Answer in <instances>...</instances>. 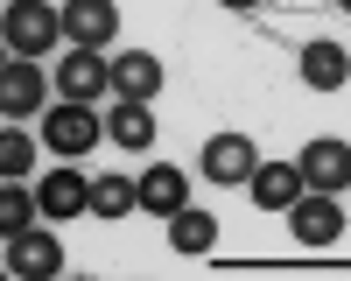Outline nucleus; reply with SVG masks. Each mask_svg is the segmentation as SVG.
<instances>
[{
  "mask_svg": "<svg viewBox=\"0 0 351 281\" xmlns=\"http://www.w3.org/2000/svg\"><path fill=\"white\" fill-rule=\"evenodd\" d=\"M0 36H8V56H49L64 42V8H49V0H14L8 21H0Z\"/></svg>",
  "mask_w": 351,
  "mask_h": 281,
  "instance_id": "f257e3e1",
  "label": "nucleus"
},
{
  "mask_svg": "<svg viewBox=\"0 0 351 281\" xmlns=\"http://www.w3.org/2000/svg\"><path fill=\"white\" fill-rule=\"evenodd\" d=\"M99 140H106V120H99V112L84 106V99H64L56 112H43V148H56L64 162H77V155H92Z\"/></svg>",
  "mask_w": 351,
  "mask_h": 281,
  "instance_id": "f03ea898",
  "label": "nucleus"
},
{
  "mask_svg": "<svg viewBox=\"0 0 351 281\" xmlns=\"http://www.w3.org/2000/svg\"><path fill=\"white\" fill-rule=\"evenodd\" d=\"M8 274H14V281H49V274H64V239H56L49 225L14 232V239H8Z\"/></svg>",
  "mask_w": 351,
  "mask_h": 281,
  "instance_id": "7ed1b4c3",
  "label": "nucleus"
},
{
  "mask_svg": "<svg viewBox=\"0 0 351 281\" xmlns=\"http://www.w3.org/2000/svg\"><path fill=\"white\" fill-rule=\"evenodd\" d=\"M288 232H295V246H337L344 232V211L330 190H302L295 204H288Z\"/></svg>",
  "mask_w": 351,
  "mask_h": 281,
  "instance_id": "20e7f679",
  "label": "nucleus"
},
{
  "mask_svg": "<svg viewBox=\"0 0 351 281\" xmlns=\"http://www.w3.org/2000/svg\"><path fill=\"white\" fill-rule=\"evenodd\" d=\"M197 169H204L211 183H246L253 169H260V148H253L246 134H211V140H204V155H197Z\"/></svg>",
  "mask_w": 351,
  "mask_h": 281,
  "instance_id": "39448f33",
  "label": "nucleus"
},
{
  "mask_svg": "<svg viewBox=\"0 0 351 281\" xmlns=\"http://www.w3.org/2000/svg\"><path fill=\"white\" fill-rule=\"evenodd\" d=\"M56 92H64V99H84V106H92L99 92H112V64L71 42V56H56Z\"/></svg>",
  "mask_w": 351,
  "mask_h": 281,
  "instance_id": "423d86ee",
  "label": "nucleus"
},
{
  "mask_svg": "<svg viewBox=\"0 0 351 281\" xmlns=\"http://www.w3.org/2000/svg\"><path fill=\"white\" fill-rule=\"evenodd\" d=\"M112 28H120V8H112V0H64V42L106 49Z\"/></svg>",
  "mask_w": 351,
  "mask_h": 281,
  "instance_id": "0eeeda50",
  "label": "nucleus"
},
{
  "mask_svg": "<svg viewBox=\"0 0 351 281\" xmlns=\"http://www.w3.org/2000/svg\"><path fill=\"white\" fill-rule=\"evenodd\" d=\"M295 162H302V183H309V190H330V197H337V190L351 183V148H344V140H330V134L309 140Z\"/></svg>",
  "mask_w": 351,
  "mask_h": 281,
  "instance_id": "6e6552de",
  "label": "nucleus"
},
{
  "mask_svg": "<svg viewBox=\"0 0 351 281\" xmlns=\"http://www.w3.org/2000/svg\"><path fill=\"white\" fill-rule=\"evenodd\" d=\"M246 190H253V204H260V211H288L309 183H302V162H260L253 176H246Z\"/></svg>",
  "mask_w": 351,
  "mask_h": 281,
  "instance_id": "1a4fd4ad",
  "label": "nucleus"
},
{
  "mask_svg": "<svg viewBox=\"0 0 351 281\" xmlns=\"http://www.w3.org/2000/svg\"><path fill=\"white\" fill-rule=\"evenodd\" d=\"M0 112H8V120L43 112V64L36 56H8V71H0Z\"/></svg>",
  "mask_w": 351,
  "mask_h": 281,
  "instance_id": "9d476101",
  "label": "nucleus"
},
{
  "mask_svg": "<svg viewBox=\"0 0 351 281\" xmlns=\"http://www.w3.org/2000/svg\"><path fill=\"white\" fill-rule=\"evenodd\" d=\"M36 197H43V218H49V225H71L77 211H92V183H84L77 169H49Z\"/></svg>",
  "mask_w": 351,
  "mask_h": 281,
  "instance_id": "9b49d317",
  "label": "nucleus"
},
{
  "mask_svg": "<svg viewBox=\"0 0 351 281\" xmlns=\"http://www.w3.org/2000/svg\"><path fill=\"white\" fill-rule=\"evenodd\" d=\"M190 204V183H183V169L176 162H155V169H141V211H155V218H176Z\"/></svg>",
  "mask_w": 351,
  "mask_h": 281,
  "instance_id": "f8f14e48",
  "label": "nucleus"
},
{
  "mask_svg": "<svg viewBox=\"0 0 351 281\" xmlns=\"http://www.w3.org/2000/svg\"><path fill=\"white\" fill-rule=\"evenodd\" d=\"M155 92H162V56L148 49L112 56V99H155Z\"/></svg>",
  "mask_w": 351,
  "mask_h": 281,
  "instance_id": "ddd939ff",
  "label": "nucleus"
},
{
  "mask_svg": "<svg viewBox=\"0 0 351 281\" xmlns=\"http://www.w3.org/2000/svg\"><path fill=\"white\" fill-rule=\"evenodd\" d=\"M106 140H112V148H155V112H148V99H120V106H112L106 112Z\"/></svg>",
  "mask_w": 351,
  "mask_h": 281,
  "instance_id": "4468645a",
  "label": "nucleus"
},
{
  "mask_svg": "<svg viewBox=\"0 0 351 281\" xmlns=\"http://www.w3.org/2000/svg\"><path fill=\"white\" fill-rule=\"evenodd\" d=\"M295 71H302L309 92H344V84H351V56H344L337 42H309Z\"/></svg>",
  "mask_w": 351,
  "mask_h": 281,
  "instance_id": "2eb2a0df",
  "label": "nucleus"
},
{
  "mask_svg": "<svg viewBox=\"0 0 351 281\" xmlns=\"http://www.w3.org/2000/svg\"><path fill=\"white\" fill-rule=\"evenodd\" d=\"M169 246H176V253H211V246H218V218L197 211V204H183V211L169 218Z\"/></svg>",
  "mask_w": 351,
  "mask_h": 281,
  "instance_id": "dca6fc26",
  "label": "nucleus"
},
{
  "mask_svg": "<svg viewBox=\"0 0 351 281\" xmlns=\"http://www.w3.org/2000/svg\"><path fill=\"white\" fill-rule=\"evenodd\" d=\"M134 204H141V183H127V176H99L92 183V211L99 218H127Z\"/></svg>",
  "mask_w": 351,
  "mask_h": 281,
  "instance_id": "f3484780",
  "label": "nucleus"
},
{
  "mask_svg": "<svg viewBox=\"0 0 351 281\" xmlns=\"http://www.w3.org/2000/svg\"><path fill=\"white\" fill-rule=\"evenodd\" d=\"M36 211H43V197H28L14 176L0 183V232H8V239H14V232H28V218H36Z\"/></svg>",
  "mask_w": 351,
  "mask_h": 281,
  "instance_id": "a211bd4d",
  "label": "nucleus"
},
{
  "mask_svg": "<svg viewBox=\"0 0 351 281\" xmlns=\"http://www.w3.org/2000/svg\"><path fill=\"white\" fill-rule=\"evenodd\" d=\"M28 162H36V140H28V134L8 120V134H0V169H8V176H21Z\"/></svg>",
  "mask_w": 351,
  "mask_h": 281,
  "instance_id": "6ab92c4d",
  "label": "nucleus"
},
{
  "mask_svg": "<svg viewBox=\"0 0 351 281\" xmlns=\"http://www.w3.org/2000/svg\"><path fill=\"white\" fill-rule=\"evenodd\" d=\"M218 8H232V14H246V8H260V0H218Z\"/></svg>",
  "mask_w": 351,
  "mask_h": 281,
  "instance_id": "aec40b11",
  "label": "nucleus"
},
{
  "mask_svg": "<svg viewBox=\"0 0 351 281\" xmlns=\"http://www.w3.org/2000/svg\"><path fill=\"white\" fill-rule=\"evenodd\" d=\"M337 8H344V14H351V0H337Z\"/></svg>",
  "mask_w": 351,
  "mask_h": 281,
  "instance_id": "412c9836",
  "label": "nucleus"
}]
</instances>
